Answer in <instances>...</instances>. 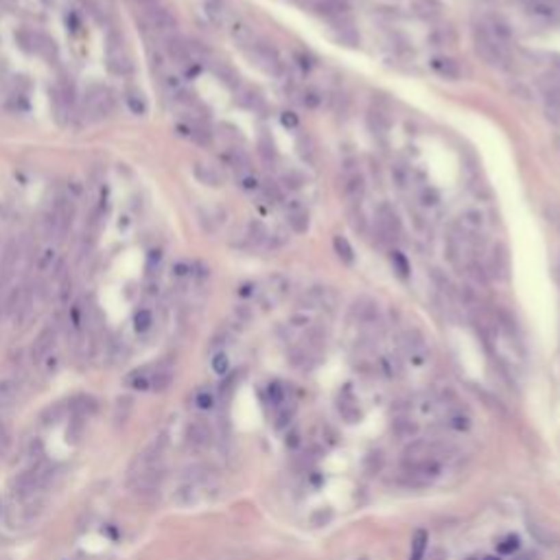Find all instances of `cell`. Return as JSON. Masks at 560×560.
I'll use <instances>...</instances> for the list:
<instances>
[{"mask_svg": "<svg viewBox=\"0 0 560 560\" xmlns=\"http://www.w3.org/2000/svg\"><path fill=\"white\" fill-rule=\"evenodd\" d=\"M368 123H370V127H372L374 133H383L387 129V116L381 110H370V114H368Z\"/></svg>", "mask_w": 560, "mask_h": 560, "instance_id": "46", "label": "cell"}, {"mask_svg": "<svg viewBox=\"0 0 560 560\" xmlns=\"http://www.w3.org/2000/svg\"><path fill=\"white\" fill-rule=\"evenodd\" d=\"M486 272L490 278H497V280L510 278V254L506 250V245H495V248H492Z\"/></svg>", "mask_w": 560, "mask_h": 560, "instance_id": "15", "label": "cell"}, {"mask_svg": "<svg viewBox=\"0 0 560 560\" xmlns=\"http://www.w3.org/2000/svg\"><path fill=\"white\" fill-rule=\"evenodd\" d=\"M294 3H300V5H305V7L309 5V7H311V5H313V0H294Z\"/></svg>", "mask_w": 560, "mask_h": 560, "instance_id": "57", "label": "cell"}, {"mask_svg": "<svg viewBox=\"0 0 560 560\" xmlns=\"http://www.w3.org/2000/svg\"><path fill=\"white\" fill-rule=\"evenodd\" d=\"M392 182H394L396 188H407L409 182H411V175L407 171V166H403V164H394L392 166Z\"/></svg>", "mask_w": 560, "mask_h": 560, "instance_id": "44", "label": "cell"}, {"mask_svg": "<svg viewBox=\"0 0 560 560\" xmlns=\"http://www.w3.org/2000/svg\"><path fill=\"white\" fill-rule=\"evenodd\" d=\"M309 226H311V219H309V212L305 208H291L289 215H287V228L291 234H305L309 232Z\"/></svg>", "mask_w": 560, "mask_h": 560, "instance_id": "25", "label": "cell"}, {"mask_svg": "<svg viewBox=\"0 0 560 560\" xmlns=\"http://www.w3.org/2000/svg\"><path fill=\"white\" fill-rule=\"evenodd\" d=\"M300 103L307 110H320L324 103V94L318 90V88H305L300 94Z\"/></svg>", "mask_w": 560, "mask_h": 560, "instance_id": "35", "label": "cell"}, {"mask_svg": "<svg viewBox=\"0 0 560 560\" xmlns=\"http://www.w3.org/2000/svg\"><path fill=\"white\" fill-rule=\"evenodd\" d=\"M444 422H446V427L453 429V431H466L470 427V418L462 409H451L444 416Z\"/></svg>", "mask_w": 560, "mask_h": 560, "instance_id": "32", "label": "cell"}, {"mask_svg": "<svg viewBox=\"0 0 560 560\" xmlns=\"http://www.w3.org/2000/svg\"><path fill=\"white\" fill-rule=\"evenodd\" d=\"M475 53L488 66H492V68H499V71H508L510 68L508 47H501V44L492 40L481 27L475 29Z\"/></svg>", "mask_w": 560, "mask_h": 560, "instance_id": "3", "label": "cell"}, {"mask_svg": "<svg viewBox=\"0 0 560 560\" xmlns=\"http://www.w3.org/2000/svg\"><path fill=\"white\" fill-rule=\"evenodd\" d=\"M338 300H340L338 291L331 287L318 285V287L307 289L305 294H302V298L298 300V307L300 309H335Z\"/></svg>", "mask_w": 560, "mask_h": 560, "instance_id": "8", "label": "cell"}, {"mask_svg": "<svg viewBox=\"0 0 560 560\" xmlns=\"http://www.w3.org/2000/svg\"><path fill=\"white\" fill-rule=\"evenodd\" d=\"M418 201H420L422 208H435L440 204V195H438V190H435V188H422L420 195H418Z\"/></svg>", "mask_w": 560, "mask_h": 560, "instance_id": "47", "label": "cell"}, {"mask_svg": "<svg viewBox=\"0 0 560 560\" xmlns=\"http://www.w3.org/2000/svg\"><path fill=\"white\" fill-rule=\"evenodd\" d=\"M280 184L289 190H298L302 184H305V175H302V171H298V169H287L280 173Z\"/></svg>", "mask_w": 560, "mask_h": 560, "instance_id": "39", "label": "cell"}, {"mask_svg": "<svg viewBox=\"0 0 560 560\" xmlns=\"http://www.w3.org/2000/svg\"><path fill=\"white\" fill-rule=\"evenodd\" d=\"M353 313L359 324H374L379 320V305L370 298H359L355 302Z\"/></svg>", "mask_w": 560, "mask_h": 560, "instance_id": "24", "label": "cell"}, {"mask_svg": "<svg viewBox=\"0 0 560 560\" xmlns=\"http://www.w3.org/2000/svg\"><path fill=\"white\" fill-rule=\"evenodd\" d=\"M429 68L442 77L446 81H457L462 79V66L457 64V60L453 58H446V55H435V58L429 60Z\"/></svg>", "mask_w": 560, "mask_h": 560, "instance_id": "16", "label": "cell"}, {"mask_svg": "<svg viewBox=\"0 0 560 560\" xmlns=\"http://www.w3.org/2000/svg\"><path fill=\"white\" fill-rule=\"evenodd\" d=\"M204 11H206L208 20L217 27H228L230 20L234 18L226 0H206Z\"/></svg>", "mask_w": 560, "mask_h": 560, "instance_id": "22", "label": "cell"}, {"mask_svg": "<svg viewBox=\"0 0 560 560\" xmlns=\"http://www.w3.org/2000/svg\"><path fill=\"white\" fill-rule=\"evenodd\" d=\"M18 403V385L9 379H0V411L16 407Z\"/></svg>", "mask_w": 560, "mask_h": 560, "instance_id": "26", "label": "cell"}, {"mask_svg": "<svg viewBox=\"0 0 560 560\" xmlns=\"http://www.w3.org/2000/svg\"><path fill=\"white\" fill-rule=\"evenodd\" d=\"M186 440L188 444L193 446V449H208V446L212 444V429H210V424L206 420H193L188 424V429H186Z\"/></svg>", "mask_w": 560, "mask_h": 560, "instance_id": "17", "label": "cell"}, {"mask_svg": "<svg viewBox=\"0 0 560 560\" xmlns=\"http://www.w3.org/2000/svg\"><path fill=\"white\" fill-rule=\"evenodd\" d=\"M105 64H107V71L116 77H129L133 73V62L129 58L127 49L123 47V40L116 36V33H110V38H107Z\"/></svg>", "mask_w": 560, "mask_h": 560, "instance_id": "5", "label": "cell"}, {"mask_svg": "<svg viewBox=\"0 0 560 560\" xmlns=\"http://www.w3.org/2000/svg\"><path fill=\"white\" fill-rule=\"evenodd\" d=\"M267 394H270V403L274 407H283V403H287L285 400V387L280 385V383H272L270 387H267Z\"/></svg>", "mask_w": 560, "mask_h": 560, "instance_id": "48", "label": "cell"}, {"mask_svg": "<svg viewBox=\"0 0 560 560\" xmlns=\"http://www.w3.org/2000/svg\"><path fill=\"white\" fill-rule=\"evenodd\" d=\"M171 381H173V377H171L169 370H153L151 372V390L162 392V390H166L171 385Z\"/></svg>", "mask_w": 560, "mask_h": 560, "instance_id": "45", "label": "cell"}, {"mask_svg": "<svg viewBox=\"0 0 560 560\" xmlns=\"http://www.w3.org/2000/svg\"><path fill=\"white\" fill-rule=\"evenodd\" d=\"M484 560H497V558H484Z\"/></svg>", "mask_w": 560, "mask_h": 560, "instance_id": "58", "label": "cell"}, {"mask_svg": "<svg viewBox=\"0 0 560 560\" xmlns=\"http://www.w3.org/2000/svg\"><path fill=\"white\" fill-rule=\"evenodd\" d=\"M241 105L245 107H250V110H259L263 105V99L259 92H254V90H245L243 97H241Z\"/></svg>", "mask_w": 560, "mask_h": 560, "instance_id": "49", "label": "cell"}, {"mask_svg": "<svg viewBox=\"0 0 560 560\" xmlns=\"http://www.w3.org/2000/svg\"><path fill=\"white\" fill-rule=\"evenodd\" d=\"M193 173L197 177V182L206 184V186H221L226 182V175L215 164H208V162H195L193 164Z\"/></svg>", "mask_w": 560, "mask_h": 560, "instance_id": "21", "label": "cell"}, {"mask_svg": "<svg viewBox=\"0 0 560 560\" xmlns=\"http://www.w3.org/2000/svg\"><path fill=\"white\" fill-rule=\"evenodd\" d=\"M151 327H153V313L149 309H138L133 313V329H136V333L144 335L151 331Z\"/></svg>", "mask_w": 560, "mask_h": 560, "instance_id": "36", "label": "cell"}, {"mask_svg": "<svg viewBox=\"0 0 560 560\" xmlns=\"http://www.w3.org/2000/svg\"><path fill=\"white\" fill-rule=\"evenodd\" d=\"M20 254H22V245L16 239L7 241L5 248L0 250V280H3V283H7V280L14 276Z\"/></svg>", "mask_w": 560, "mask_h": 560, "instance_id": "14", "label": "cell"}, {"mask_svg": "<svg viewBox=\"0 0 560 560\" xmlns=\"http://www.w3.org/2000/svg\"><path fill=\"white\" fill-rule=\"evenodd\" d=\"M138 5H140L144 18L149 20V25L153 29H158L162 33H169V36L175 31L177 20L169 11V7L162 3V0H138Z\"/></svg>", "mask_w": 560, "mask_h": 560, "instance_id": "6", "label": "cell"}, {"mask_svg": "<svg viewBox=\"0 0 560 560\" xmlns=\"http://www.w3.org/2000/svg\"><path fill=\"white\" fill-rule=\"evenodd\" d=\"M0 250H3V248H0Z\"/></svg>", "mask_w": 560, "mask_h": 560, "instance_id": "60", "label": "cell"}, {"mask_svg": "<svg viewBox=\"0 0 560 560\" xmlns=\"http://www.w3.org/2000/svg\"><path fill=\"white\" fill-rule=\"evenodd\" d=\"M289 278L283 276V274H276L272 278H267V283L263 289H259V300H261V305L263 309H274L276 305H280L287 294H289Z\"/></svg>", "mask_w": 560, "mask_h": 560, "instance_id": "9", "label": "cell"}, {"mask_svg": "<svg viewBox=\"0 0 560 560\" xmlns=\"http://www.w3.org/2000/svg\"><path fill=\"white\" fill-rule=\"evenodd\" d=\"M228 31H230V38L237 42L239 47H243L245 51H248L252 44H256L254 29L245 20H241V18H232L230 25H228Z\"/></svg>", "mask_w": 560, "mask_h": 560, "instance_id": "20", "label": "cell"}, {"mask_svg": "<svg viewBox=\"0 0 560 560\" xmlns=\"http://www.w3.org/2000/svg\"><path fill=\"white\" fill-rule=\"evenodd\" d=\"M114 107H116V99H114V92H112L107 86L94 84V86L88 88V92H86V112L90 114V118L103 120V118L114 114Z\"/></svg>", "mask_w": 560, "mask_h": 560, "instance_id": "4", "label": "cell"}, {"mask_svg": "<svg viewBox=\"0 0 560 560\" xmlns=\"http://www.w3.org/2000/svg\"><path fill=\"white\" fill-rule=\"evenodd\" d=\"M359 560H366V558H359Z\"/></svg>", "mask_w": 560, "mask_h": 560, "instance_id": "59", "label": "cell"}, {"mask_svg": "<svg viewBox=\"0 0 560 560\" xmlns=\"http://www.w3.org/2000/svg\"><path fill=\"white\" fill-rule=\"evenodd\" d=\"M55 263H58V252H55L53 248H47V250H42V254L38 256L36 267H38L40 274H49V272L55 270Z\"/></svg>", "mask_w": 560, "mask_h": 560, "instance_id": "38", "label": "cell"}, {"mask_svg": "<svg viewBox=\"0 0 560 560\" xmlns=\"http://www.w3.org/2000/svg\"><path fill=\"white\" fill-rule=\"evenodd\" d=\"M366 175L359 169H348L342 175V195L348 204H359V201L366 197Z\"/></svg>", "mask_w": 560, "mask_h": 560, "instance_id": "12", "label": "cell"}, {"mask_svg": "<svg viewBox=\"0 0 560 560\" xmlns=\"http://www.w3.org/2000/svg\"><path fill=\"white\" fill-rule=\"evenodd\" d=\"M261 195L270 201V204H278V201H280V188L276 184H263Z\"/></svg>", "mask_w": 560, "mask_h": 560, "instance_id": "52", "label": "cell"}, {"mask_svg": "<svg viewBox=\"0 0 560 560\" xmlns=\"http://www.w3.org/2000/svg\"><path fill=\"white\" fill-rule=\"evenodd\" d=\"M210 366H212V372H215V374L226 377V374L230 372V357H228L226 353H223V351H219V353L212 355Z\"/></svg>", "mask_w": 560, "mask_h": 560, "instance_id": "43", "label": "cell"}, {"mask_svg": "<svg viewBox=\"0 0 560 560\" xmlns=\"http://www.w3.org/2000/svg\"><path fill=\"white\" fill-rule=\"evenodd\" d=\"M280 123H283V127H287V129H298L300 118H298V114H294V112H283V114H280Z\"/></svg>", "mask_w": 560, "mask_h": 560, "instance_id": "54", "label": "cell"}, {"mask_svg": "<svg viewBox=\"0 0 560 560\" xmlns=\"http://www.w3.org/2000/svg\"><path fill=\"white\" fill-rule=\"evenodd\" d=\"M125 103L129 107L131 114H136V116H142V114H147V99H144V94L140 90H136V88H127L125 90Z\"/></svg>", "mask_w": 560, "mask_h": 560, "instance_id": "28", "label": "cell"}, {"mask_svg": "<svg viewBox=\"0 0 560 560\" xmlns=\"http://www.w3.org/2000/svg\"><path fill=\"white\" fill-rule=\"evenodd\" d=\"M351 226H353L357 232H361V234L368 232V228H366V217H364V212H361L359 208L351 212Z\"/></svg>", "mask_w": 560, "mask_h": 560, "instance_id": "51", "label": "cell"}, {"mask_svg": "<svg viewBox=\"0 0 560 560\" xmlns=\"http://www.w3.org/2000/svg\"><path fill=\"white\" fill-rule=\"evenodd\" d=\"M400 230H403V223H400L398 212L392 206H387V204L379 206V210H377V234L381 237V241L390 243V241L398 239Z\"/></svg>", "mask_w": 560, "mask_h": 560, "instance_id": "10", "label": "cell"}, {"mask_svg": "<svg viewBox=\"0 0 560 560\" xmlns=\"http://www.w3.org/2000/svg\"><path fill=\"white\" fill-rule=\"evenodd\" d=\"M403 353L407 355V359L413 364V366H422L427 361V344H424L422 335L418 331H407L405 338H403Z\"/></svg>", "mask_w": 560, "mask_h": 560, "instance_id": "13", "label": "cell"}, {"mask_svg": "<svg viewBox=\"0 0 560 560\" xmlns=\"http://www.w3.org/2000/svg\"><path fill=\"white\" fill-rule=\"evenodd\" d=\"M333 250H335V254L340 256V261H342V263H346V265H353V263H355V250H353V245H351L348 239L342 237V234H338V237L333 239Z\"/></svg>", "mask_w": 560, "mask_h": 560, "instance_id": "30", "label": "cell"}, {"mask_svg": "<svg viewBox=\"0 0 560 560\" xmlns=\"http://www.w3.org/2000/svg\"><path fill=\"white\" fill-rule=\"evenodd\" d=\"M486 230V215L479 208H466L457 217V232L462 234L464 239H475L481 237Z\"/></svg>", "mask_w": 560, "mask_h": 560, "instance_id": "11", "label": "cell"}, {"mask_svg": "<svg viewBox=\"0 0 560 560\" xmlns=\"http://www.w3.org/2000/svg\"><path fill=\"white\" fill-rule=\"evenodd\" d=\"M519 550V539L517 536H508L506 541L499 543V552L501 554H512V552H517Z\"/></svg>", "mask_w": 560, "mask_h": 560, "instance_id": "55", "label": "cell"}, {"mask_svg": "<svg viewBox=\"0 0 560 560\" xmlns=\"http://www.w3.org/2000/svg\"><path fill=\"white\" fill-rule=\"evenodd\" d=\"M403 470L420 481L435 479L442 473L440 449L431 442H413L403 455Z\"/></svg>", "mask_w": 560, "mask_h": 560, "instance_id": "1", "label": "cell"}, {"mask_svg": "<svg viewBox=\"0 0 560 560\" xmlns=\"http://www.w3.org/2000/svg\"><path fill=\"white\" fill-rule=\"evenodd\" d=\"M552 221L560 228V208H554V210H552Z\"/></svg>", "mask_w": 560, "mask_h": 560, "instance_id": "56", "label": "cell"}, {"mask_svg": "<svg viewBox=\"0 0 560 560\" xmlns=\"http://www.w3.org/2000/svg\"><path fill=\"white\" fill-rule=\"evenodd\" d=\"M390 261H392V267H394V272L405 280L407 276H409V261L405 259V254L403 252H398V250H394L390 254Z\"/></svg>", "mask_w": 560, "mask_h": 560, "instance_id": "42", "label": "cell"}, {"mask_svg": "<svg viewBox=\"0 0 560 560\" xmlns=\"http://www.w3.org/2000/svg\"><path fill=\"white\" fill-rule=\"evenodd\" d=\"M259 153L265 162H274L278 158V151H276V142L272 140V136H261L259 138Z\"/></svg>", "mask_w": 560, "mask_h": 560, "instance_id": "40", "label": "cell"}, {"mask_svg": "<svg viewBox=\"0 0 560 560\" xmlns=\"http://www.w3.org/2000/svg\"><path fill=\"white\" fill-rule=\"evenodd\" d=\"M525 9H528L530 16L539 18L543 22H554L560 16V9L552 0H525Z\"/></svg>", "mask_w": 560, "mask_h": 560, "instance_id": "23", "label": "cell"}, {"mask_svg": "<svg viewBox=\"0 0 560 560\" xmlns=\"http://www.w3.org/2000/svg\"><path fill=\"white\" fill-rule=\"evenodd\" d=\"M530 532H532V536H536V539H539L543 545H552V541H554V536L547 532L543 525H539V523H532L530 525Z\"/></svg>", "mask_w": 560, "mask_h": 560, "instance_id": "50", "label": "cell"}, {"mask_svg": "<svg viewBox=\"0 0 560 560\" xmlns=\"http://www.w3.org/2000/svg\"><path fill=\"white\" fill-rule=\"evenodd\" d=\"M481 29H484L495 42H499L501 47H508V44L512 42V29L508 22L501 18H495V16L486 18L484 22H481Z\"/></svg>", "mask_w": 560, "mask_h": 560, "instance_id": "19", "label": "cell"}, {"mask_svg": "<svg viewBox=\"0 0 560 560\" xmlns=\"http://www.w3.org/2000/svg\"><path fill=\"white\" fill-rule=\"evenodd\" d=\"M55 342H58V329H55V327L42 329L40 335L36 338V342H33V348H31L33 359H36V361L47 359V357H49V355L53 353V348H55Z\"/></svg>", "mask_w": 560, "mask_h": 560, "instance_id": "18", "label": "cell"}, {"mask_svg": "<svg viewBox=\"0 0 560 560\" xmlns=\"http://www.w3.org/2000/svg\"><path fill=\"white\" fill-rule=\"evenodd\" d=\"M289 239H291L289 228H287V230H285V228H278V230H274V232H267L265 245H267L270 250H280V248H285V245L289 243Z\"/></svg>", "mask_w": 560, "mask_h": 560, "instance_id": "37", "label": "cell"}, {"mask_svg": "<svg viewBox=\"0 0 560 560\" xmlns=\"http://www.w3.org/2000/svg\"><path fill=\"white\" fill-rule=\"evenodd\" d=\"M164 468L162 462L158 464H147V466H136L129 470V490L140 499H149L162 486Z\"/></svg>", "mask_w": 560, "mask_h": 560, "instance_id": "2", "label": "cell"}, {"mask_svg": "<svg viewBox=\"0 0 560 560\" xmlns=\"http://www.w3.org/2000/svg\"><path fill=\"white\" fill-rule=\"evenodd\" d=\"M237 182H239L241 190H245V193H261V188H263L261 177H259V173H256L254 169L237 173Z\"/></svg>", "mask_w": 560, "mask_h": 560, "instance_id": "29", "label": "cell"}, {"mask_svg": "<svg viewBox=\"0 0 560 560\" xmlns=\"http://www.w3.org/2000/svg\"><path fill=\"white\" fill-rule=\"evenodd\" d=\"M193 405H195V409H199V411H210V409H215V405H217L215 392L208 390V387L197 390V392H195V396H193Z\"/></svg>", "mask_w": 560, "mask_h": 560, "instance_id": "31", "label": "cell"}, {"mask_svg": "<svg viewBox=\"0 0 560 560\" xmlns=\"http://www.w3.org/2000/svg\"><path fill=\"white\" fill-rule=\"evenodd\" d=\"M298 153L307 164H316V147H313V142H311L309 136L298 138Z\"/></svg>", "mask_w": 560, "mask_h": 560, "instance_id": "41", "label": "cell"}, {"mask_svg": "<svg viewBox=\"0 0 560 560\" xmlns=\"http://www.w3.org/2000/svg\"><path fill=\"white\" fill-rule=\"evenodd\" d=\"M427 532L418 530L411 539V554L409 560H424V552H427Z\"/></svg>", "mask_w": 560, "mask_h": 560, "instance_id": "34", "label": "cell"}, {"mask_svg": "<svg viewBox=\"0 0 560 560\" xmlns=\"http://www.w3.org/2000/svg\"><path fill=\"white\" fill-rule=\"evenodd\" d=\"M151 372L153 370H147V368H142V370H136L127 377V385L133 387V390H151Z\"/></svg>", "mask_w": 560, "mask_h": 560, "instance_id": "33", "label": "cell"}, {"mask_svg": "<svg viewBox=\"0 0 560 560\" xmlns=\"http://www.w3.org/2000/svg\"><path fill=\"white\" fill-rule=\"evenodd\" d=\"M173 276H175V278H180V280H182V278H190V276H193V265L180 261L177 265H173Z\"/></svg>", "mask_w": 560, "mask_h": 560, "instance_id": "53", "label": "cell"}, {"mask_svg": "<svg viewBox=\"0 0 560 560\" xmlns=\"http://www.w3.org/2000/svg\"><path fill=\"white\" fill-rule=\"evenodd\" d=\"M248 55L256 68H261L265 75L278 77L280 71H283V64H280L278 53L272 47H267V44H259V42L252 44V47L248 49Z\"/></svg>", "mask_w": 560, "mask_h": 560, "instance_id": "7", "label": "cell"}, {"mask_svg": "<svg viewBox=\"0 0 560 560\" xmlns=\"http://www.w3.org/2000/svg\"><path fill=\"white\" fill-rule=\"evenodd\" d=\"M217 136L223 140L226 144V149H232V147H241L243 142V136H241V129L230 125V123H219L217 125Z\"/></svg>", "mask_w": 560, "mask_h": 560, "instance_id": "27", "label": "cell"}]
</instances>
